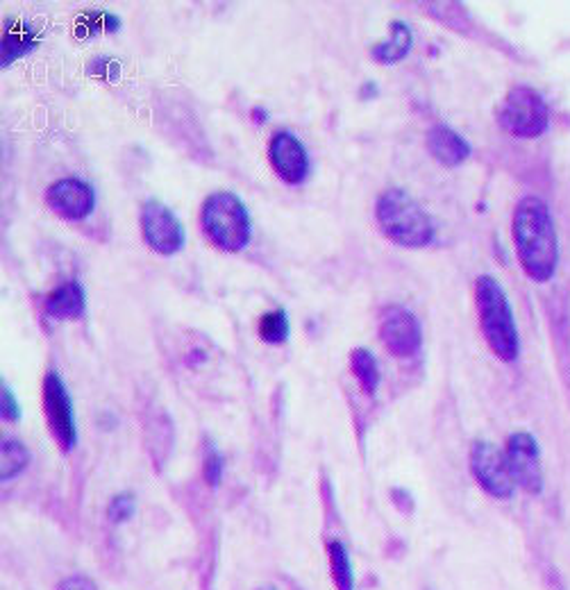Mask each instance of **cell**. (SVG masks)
Masks as SVG:
<instances>
[{"label":"cell","instance_id":"cell-1","mask_svg":"<svg viewBox=\"0 0 570 590\" xmlns=\"http://www.w3.org/2000/svg\"><path fill=\"white\" fill-rule=\"evenodd\" d=\"M514 243L523 271L534 282H548L559 264L557 227L550 207L536 196L518 202L514 214Z\"/></svg>","mask_w":570,"mask_h":590},{"label":"cell","instance_id":"cell-2","mask_svg":"<svg viewBox=\"0 0 570 590\" xmlns=\"http://www.w3.org/2000/svg\"><path fill=\"white\" fill-rule=\"evenodd\" d=\"M475 307L480 316V327L491 352L502 361H514L521 352L514 311L500 282L491 275H480L475 280Z\"/></svg>","mask_w":570,"mask_h":590},{"label":"cell","instance_id":"cell-3","mask_svg":"<svg viewBox=\"0 0 570 590\" xmlns=\"http://www.w3.org/2000/svg\"><path fill=\"white\" fill-rule=\"evenodd\" d=\"M375 221L402 248H425L434 239L432 218L405 189H387L377 196Z\"/></svg>","mask_w":570,"mask_h":590},{"label":"cell","instance_id":"cell-4","mask_svg":"<svg viewBox=\"0 0 570 590\" xmlns=\"http://www.w3.org/2000/svg\"><path fill=\"white\" fill-rule=\"evenodd\" d=\"M200 223H203L207 239L225 252L243 250L253 236L248 209L232 191H216L207 196L203 209H200Z\"/></svg>","mask_w":570,"mask_h":590},{"label":"cell","instance_id":"cell-5","mask_svg":"<svg viewBox=\"0 0 570 590\" xmlns=\"http://www.w3.org/2000/svg\"><path fill=\"white\" fill-rule=\"evenodd\" d=\"M550 112L539 91L514 87L500 109V125L518 139H536L548 130Z\"/></svg>","mask_w":570,"mask_h":590},{"label":"cell","instance_id":"cell-6","mask_svg":"<svg viewBox=\"0 0 570 590\" xmlns=\"http://www.w3.org/2000/svg\"><path fill=\"white\" fill-rule=\"evenodd\" d=\"M141 236H144L146 246L157 252L162 257H171L178 255V252L184 248V225L180 223V218L173 214V209L169 205H164L162 200L150 198L141 205Z\"/></svg>","mask_w":570,"mask_h":590},{"label":"cell","instance_id":"cell-7","mask_svg":"<svg viewBox=\"0 0 570 590\" xmlns=\"http://www.w3.org/2000/svg\"><path fill=\"white\" fill-rule=\"evenodd\" d=\"M44 413L53 434L55 443L60 445L64 452H71L78 443V429H75L73 418V402L69 389H66L64 379L50 370L44 379Z\"/></svg>","mask_w":570,"mask_h":590},{"label":"cell","instance_id":"cell-8","mask_svg":"<svg viewBox=\"0 0 570 590\" xmlns=\"http://www.w3.org/2000/svg\"><path fill=\"white\" fill-rule=\"evenodd\" d=\"M471 472L486 493L498 500H509L514 495L516 482L511 477L507 457L496 445L477 441L471 448Z\"/></svg>","mask_w":570,"mask_h":590},{"label":"cell","instance_id":"cell-9","mask_svg":"<svg viewBox=\"0 0 570 590\" xmlns=\"http://www.w3.org/2000/svg\"><path fill=\"white\" fill-rule=\"evenodd\" d=\"M380 339L393 357L409 359L421 350L423 330L418 318L407 307L389 305L380 318Z\"/></svg>","mask_w":570,"mask_h":590},{"label":"cell","instance_id":"cell-10","mask_svg":"<svg viewBox=\"0 0 570 590\" xmlns=\"http://www.w3.org/2000/svg\"><path fill=\"white\" fill-rule=\"evenodd\" d=\"M268 159L273 171L289 187H300L309 177V155L296 134L289 130L275 132L268 141Z\"/></svg>","mask_w":570,"mask_h":590},{"label":"cell","instance_id":"cell-11","mask_svg":"<svg viewBox=\"0 0 570 590\" xmlns=\"http://www.w3.org/2000/svg\"><path fill=\"white\" fill-rule=\"evenodd\" d=\"M505 457L516 486H521L527 493H541L543 468H541L539 445H536L534 436L525 432L509 436Z\"/></svg>","mask_w":570,"mask_h":590},{"label":"cell","instance_id":"cell-12","mask_svg":"<svg viewBox=\"0 0 570 590\" xmlns=\"http://www.w3.org/2000/svg\"><path fill=\"white\" fill-rule=\"evenodd\" d=\"M46 202L57 216L66 218V221H85L91 216L96 207V193L91 189V184L78 177H64L48 187Z\"/></svg>","mask_w":570,"mask_h":590},{"label":"cell","instance_id":"cell-13","mask_svg":"<svg viewBox=\"0 0 570 590\" xmlns=\"http://www.w3.org/2000/svg\"><path fill=\"white\" fill-rule=\"evenodd\" d=\"M427 150L439 164L455 168L471 157V143L446 123H437L427 132Z\"/></svg>","mask_w":570,"mask_h":590},{"label":"cell","instance_id":"cell-14","mask_svg":"<svg viewBox=\"0 0 570 590\" xmlns=\"http://www.w3.org/2000/svg\"><path fill=\"white\" fill-rule=\"evenodd\" d=\"M87 293L78 280L64 282L50 291L44 300V314L53 320H75L85 316Z\"/></svg>","mask_w":570,"mask_h":590},{"label":"cell","instance_id":"cell-15","mask_svg":"<svg viewBox=\"0 0 570 590\" xmlns=\"http://www.w3.org/2000/svg\"><path fill=\"white\" fill-rule=\"evenodd\" d=\"M39 41L41 37L35 25L19 19L7 21L3 32V66H10L16 59L30 55L39 46Z\"/></svg>","mask_w":570,"mask_h":590},{"label":"cell","instance_id":"cell-16","mask_svg":"<svg viewBox=\"0 0 570 590\" xmlns=\"http://www.w3.org/2000/svg\"><path fill=\"white\" fill-rule=\"evenodd\" d=\"M414 44L412 28L405 21H391V37L371 48V57L380 64H398L409 55Z\"/></svg>","mask_w":570,"mask_h":590},{"label":"cell","instance_id":"cell-17","mask_svg":"<svg viewBox=\"0 0 570 590\" xmlns=\"http://www.w3.org/2000/svg\"><path fill=\"white\" fill-rule=\"evenodd\" d=\"M350 368L352 375L362 386V391L373 395L380 386V368H377V361L373 357V352H368L366 348H355L350 352Z\"/></svg>","mask_w":570,"mask_h":590},{"label":"cell","instance_id":"cell-18","mask_svg":"<svg viewBox=\"0 0 570 590\" xmlns=\"http://www.w3.org/2000/svg\"><path fill=\"white\" fill-rule=\"evenodd\" d=\"M328 559H330V570L334 586L339 590H355V572H352L350 554L346 545L341 541H330L328 543Z\"/></svg>","mask_w":570,"mask_h":590},{"label":"cell","instance_id":"cell-19","mask_svg":"<svg viewBox=\"0 0 570 590\" xmlns=\"http://www.w3.org/2000/svg\"><path fill=\"white\" fill-rule=\"evenodd\" d=\"M0 457H3V463H0V477H3V482H12L16 475H21L32 459L30 450L21 441H12V438L3 441Z\"/></svg>","mask_w":570,"mask_h":590},{"label":"cell","instance_id":"cell-20","mask_svg":"<svg viewBox=\"0 0 570 590\" xmlns=\"http://www.w3.org/2000/svg\"><path fill=\"white\" fill-rule=\"evenodd\" d=\"M259 339L271 345H282L289 339V314L287 309H273L259 318Z\"/></svg>","mask_w":570,"mask_h":590},{"label":"cell","instance_id":"cell-21","mask_svg":"<svg viewBox=\"0 0 570 590\" xmlns=\"http://www.w3.org/2000/svg\"><path fill=\"white\" fill-rule=\"evenodd\" d=\"M107 516H110V520L116 522V525L128 522L134 516V495L130 493L114 495L110 507H107Z\"/></svg>","mask_w":570,"mask_h":590},{"label":"cell","instance_id":"cell-22","mask_svg":"<svg viewBox=\"0 0 570 590\" xmlns=\"http://www.w3.org/2000/svg\"><path fill=\"white\" fill-rule=\"evenodd\" d=\"M203 475L207 479V484L212 488L219 486L221 479H223V457H221V452L214 448V445H209V448H207Z\"/></svg>","mask_w":570,"mask_h":590},{"label":"cell","instance_id":"cell-23","mask_svg":"<svg viewBox=\"0 0 570 590\" xmlns=\"http://www.w3.org/2000/svg\"><path fill=\"white\" fill-rule=\"evenodd\" d=\"M0 413H3V418L10 420V423H16V420L21 418V404L16 400L10 386H3V393H0Z\"/></svg>","mask_w":570,"mask_h":590},{"label":"cell","instance_id":"cell-24","mask_svg":"<svg viewBox=\"0 0 570 590\" xmlns=\"http://www.w3.org/2000/svg\"><path fill=\"white\" fill-rule=\"evenodd\" d=\"M57 590H98V586L94 584V579H89L85 575H73V577H66Z\"/></svg>","mask_w":570,"mask_h":590},{"label":"cell","instance_id":"cell-25","mask_svg":"<svg viewBox=\"0 0 570 590\" xmlns=\"http://www.w3.org/2000/svg\"><path fill=\"white\" fill-rule=\"evenodd\" d=\"M253 118H255V123H266L268 112H266L264 107H255V109H253Z\"/></svg>","mask_w":570,"mask_h":590},{"label":"cell","instance_id":"cell-26","mask_svg":"<svg viewBox=\"0 0 570 590\" xmlns=\"http://www.w3.org/2000/svg\"><path fill=\"white\" fill-rule=\"evenodd\" d=\"M375 94H377V87H375L373 82L364 84V87H362V96H364V98H371V96H375Z\"/></svg>","mask_w":570,"mask_h":590},{"label":"cell","instance_id":"cell-27","mask_svg":"<svg viewBox=\"0 0 570 590\" xmlns=\"http://www.w3.org/2000/svg\"><path fill=\"white\" fill-rule=\"evenodd\" d=\"M262 590H275V588H262Z\"/></svg>","mask_w":570,"mask_h":590}]
</instances>
